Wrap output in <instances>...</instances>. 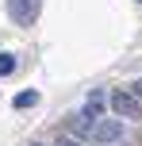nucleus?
Masks as SVG:
<instances>
[{
	"label": "nucleus",
	"instance_id": "f257e3e1",
	"mask_svg": "<svg viewBox=\"0 0 142 146\" xmlns=\"http://www.w3.org/2000/svg\"><path fill=\"white\" fill-rule=\"evenodd\" d=\"M112 111L119 119H138L142 115V100L131 92V88H119V92H112Z\"/></svg>",
	"mask_w": 142,
	"mask_h": 146
},
{
	"label": "nucleus",
	"instance_id": "f03ea898",
	"mask_svg": "<svg viewBox=\"0 0 142 146\" xmlns=\"http://www.w3.org/2000/svg\"><path fill=\"white\" fill-rule=\"evenodd\" d=\"M42 12V0H8V15H12L19 27H31Z\"/></svg>",
	"mask_w": 142,
	"mask_h": 146
},
{
	"label": "nucleus",
	"instance_id": "7ed1b4c3",
	"mask_svg": "<svg viewBox=\"0 0 142 146\" xmlns=\"http://www.w3.org/2000/svg\"><path fill=\"white\" fill-rule=\"evenodd\" d=\"M92 142H100V146H108V142H119L123 139V119H100L96 127H92V135H89Z\"/></svg>",
	"mask_w": 142,
	"mask_h": 146
},
{
	"label": "nucleus",
	"instance_id": "20e7f679",
	"mask_svg": "<svg viewBox=\"0 0 142 146\" xmlns=\"http://www.w3.org/2000/svg\"><path fill=\"white\" fill-rule=\"evenodd\" d=\"M35 104H38V92H35V88H27V92L15 96V108H35Z\"/></svg>",
	"mask_w": 142,
	"mask_h": 146
},
{
	"label": "nucleus",
	"instance_id": "39448f33",
	"mask_svg": "<svg viewBox=\"0 0 142 146\" xmlns=\"http://www.w3.org/2000/svg\"><path fill=\"white\" fill-rule=\"evenodd\" d=\"M15 73V58L12 54H0V77H12Z\"/></svg>",
	"mask_w": 142,
	"mask_h": 146
},
{
	"label": "nucleus",
	"instance_id": "423d86ee",
	"mask_svg": "<svg viewBox=\"0 0 142 146\" xmlns=\"http://www.w3.org/2000/svg\"><path fill=\"white\" fill-rule=\"evenodd\" d=\"M54 146H81V142H77V139H69V135H58V142H54Z\"/></svg>",
	"mask_w": 142,
	"mask_h": 146
},
{
	"label": "nucleus",
	"instance_id": "0eeeda50",
	"mask_svg": "<svg viewBox=\"0 0 142 146\" xmlns=\"http://www.w3.org/2000/svg\"><path fill=\"white\" fill-rule=\"evenodd\" d=\"M131 92H135V96H138V100H142V81H138V85H135V88H131Z\"/></svg>",
	"mask_w": 142,
	"mask_h": 146
},
{
	"label": "nucleus",
	"instance_id": "6e6552de",
	"mask_svg": "<svg viewBox=\"0 0 142 146\" xmlns=\"http://www.w3.org/2000/svg\"><path fill=\"white\" fill-rule=\"evenodd\" d=\"M138 4H142V0H138Z\"/></svg>",
	"mask_w": 142,
	"mask_h": 146
}]
</instances>
